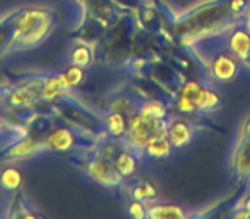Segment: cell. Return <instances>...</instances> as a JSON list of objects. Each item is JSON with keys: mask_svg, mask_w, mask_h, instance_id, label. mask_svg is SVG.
I'll list each match as a JSON object with an SVG mask.
<instances>
[{"mask_svg": "<svg viewBox=\"0 0 250 219\" xmlns=\"http://www.w3.org/2000/svg\"><path fill=\"white\" fill-rule=\"evenodd\" d=\"M91 175L98 181H103V183H115L118 180V175L115 171H111V168L106 163H94L91 166Z\"/></svg>", "mask_w": 250, "mask_h": 219, "instance_id": "1", "label": "cell"}, {"mask_svg": "<svg viewBox=\"0 0 250 219\" xmlns=\"http://www.w3.org/2000/svg\"><path fill=\"white\" fill-rule=\"evenodd\" d=\"M72 144V137L67 130H57L52 137L48 139V147L55 151H65Z\"/></svg>", "mask_w": 250, "mask_h": 219, "instance_id": "2", "label": "cell"}, {"mask_svg": "<svg viewBox=\"0 0 250 219\" xmlns=\"http://www.w3.org/2000/svg\"><path fill=\"white\" fill-rule=\"evenodd\" d=\"M214 72L219 79L226 80L235 74V63H233V60L228 59V57H219L214 63Z\"/></svg>", "mask_w": 250, "mask_h": 219, "instance_id": "3", "label": "cell"}, {"mask_svg": "<svg viewBox=\"0 0 250 219\" xmlns=\"http://www.w3.org/2000/svg\"><path fill=\"white\" fill-rule=\"evenodd\" d=\"M168 151H170V144L165 137L156 136L147 140V153L153 156H167Z\"/></svg>", "mask_w": 250, "mask_h": 219, "instance_id": "4", "label": "cell"}, {"mask_svg": "<svg viewBox=\"0 0 250 219\" xmlns=\"http://www.w3.org/2000/svg\"><path fill=\"white\" fill-rule=\"evenodd\" d=\"M149 216L156 219H177V218H184L182 211L175 205H160V207H154L149 211Z\"/></svg>", "mask_w": 250, "mask_h": 219, "instance_id": "5", "label": "cell"}, {"mask_svg": "<svg viewBox=\"0 0 250 219\" xmlns=\"http://www.w3.org/2000/svg\"><path fill=\"white\" fill-rule=\"evenodd\" d=\"M231 50L240 57H247L250 50V38L242 31L235 33V36L231 38Z\"/></svg>", "mask_w": 250, "mask_h": 219, "instance_id": "6", "label": "cell"}, {"mask_svg": "<svg viewBox=\"0 0 250 219\" xmlns=\"http://www.w3.org/2000/svg\"><path fill=\"white\" fill-rule=\"evenodd\" d=\"M170 137L175 146H182V144H185L190 139V132H188L187 125H184V123H175L170 129Z\"/></svg>", "mask_w": 250, "mask_h": 219, "instance_id": "7", "label": "cell"}, {"mask_svg": "<svg viewBox=\"0 0 250 219\" xmlns=\"http://www.w3.org/2000/svg\"><path fill=\"white\" fill-rule=\"evenodd\" d=\"M63 86H67V82H65V79H63V76L62 77H57V79L48 80V82H46V86H45V89H43V96H45V98L57 96V94H59L60 91H62Z\"/></svg>", "mask_w": 250, "mask_h": 219, "instance_id": "8", "label": "cell"}, {"mask_svg": "<svg viewBox=\"0 0 250 219\" xmlns=\"http://www.w3.org/2000/svg\"><path fill=\"white\" fill-rule=\"evenodd\" d=\"M21 183V173H19L18 170H5L4 173H2V185H4L5 188H9V190H12V188H16L18 185Z\"/></svg>", "mask_w": 250, "mask_h": 219, "instance_id": "9", "label": "cell"}, {"mask_svg": "<svg viewBox=\"0 0 250 219\" xmlns=\"http://www.w3.org/2000/svg\"><path fill=\"white\" fill-rule=\"evenodd\" d=\"M216 103H218V98H216V94L209 93V91H201V94H199V98H197V100H195V106L202 108V110H206V108L214 106Z\"/></svg>", "mask_w": 250, "mask_h": 219, "instance_id": "10", "label": "cell"}, {"mask_svg": "<svg viewBox=\"0 0 250 219\" xmlns=\"http://www.w3.org/2000/svg\"><path fill=\"white\" fill-rule=\"evenodd\" d=\"M134 159L129 156V154H122L117 159V168L122 171V175H130L134 171Z\"/></svg>", "mask_w": 250, "mask_h": 219, "instance_id": "11", "label": "cell"}, {"mask_svg": "<svg viewBox=\"0 0 250 219\" xmlns=\"http://www.w3.org/2000/svg\"><path fill=\"white\" fill-rule=\"evenodd\" d=\"M124 117L122 115H111L110 119H108V129L111 130V134H115V136H120L122 132H124Z\"/></svg>", "mask_w": 250, "mask_h": 219, "instance_id": "12", "label": "cell"}, {"mask_svg": "<svg viewBox=\"0 0 250 219\" xmlns=\"http://www.w3.org/2000/svg\"><path fill=\"white\" fill-rule=\"evenodd\" d=\"M63 79H65L67 84H77L81 82V79H83V70L79 69V67H72V69L67 70V74L63 76Z\"/></svg>", "mask_w": 250, "mask_h": 219, "instance_id": "13", "label": "cell"}, {"mask_svg": "<svg viewBox=\"0 0 250 219\" xmlns=\"http://www.w3.org/2000/svg\"><path fill=\"white\" fill-rule=\"evenodd\" d=\"M134 197L136 199H153L156 197V190H154L151 185H144V187H139L134 190Z\"/></svg>", "mask_w": 250, "mask_h": 219, "instance_id": "14", "label": "cell"}, {"mask_svg": "<svg viewBox=\"0 0 250 219\" xmlns=\"http://www.w3.org/2000/svg\"><path fill=\"white\" fill-rule=\"evenodd\" d=\"M201 87L197 86L195 82H190V84H187V86L184 87V93H182V96L184 98H188V100H192L195 103V100L199 98V94H201Z\"/></svg>", "mask_w": 250, "mask_h": 219, "instance_id": "15", "label": "cell"}, {"mask_svg": "<svg viewBox=\"0 0 250 219\" xmlns=\"http://www.w3.org/2000/svg\"><path fill=\"white\" fill-rule=\"evenodd\" d=\"M74 62L77 63V65H86L87 62H89V53H87L86 48H79L74 52Z\"/></svg>", "mask_w": 250, "mask_h": 219, "instance_id": "16", "label": "cell"}, {"mask_svg": "<svg viewBox=\"0 0 250 219\" xmlns=\"http://www.w3.org/2000/svg\"><path fill=\"white\" fill-rule=\"evenodd\" d=\"M33 147H35V144H33L31 140H28V142H22L21 146H18L14 151H12V156H24V154L33 153Z\"/></svg>", "mask_w": 250, "mask_h": 219, "instance_id": "17", "label": "cell"}, {"mask_svg": "<svg viewBox=\"0 0 250 219\" xmlns=\"http://www.w3.org/2000/svg\"><path fill=\"white\" fill-rule=\"evenodd\" d=\"M178 106H180L182 112H192V110L195 108V103L192 100H188V98L182 96V100L178 101Z\"/></svg>", "mask_w": 250, "mask_h": 219, "instance_id": "18", "label": "cell"}, {"mask_svg": "<svg viewBox=\"0 0 250 219\" xmlns=\"http://www.w3.org/2000/svg\"><path fill=\"white\" fill-rule=\"evenodd\" d=\"M130 214H132L134 218H144L143 205H141V204H136V202H134V204L130 205Z\"/></svg>", "mask_w": 250, "mask_h": 219, "instance_id": "19", "label": "cell"}, {"mask_svg": "<svg viewBox=\"0 0 250 219\" xmlns=\"http://www.w3.org/2000/svg\"><path fill=\"white\" fill-rule=\"evenodd\" d=\"M249 211H250V202H249Z\"/></svg>", "mask_w": 250, "mask_h": 219, "instance_id": "20", "label": "cell"}]
</instances>
